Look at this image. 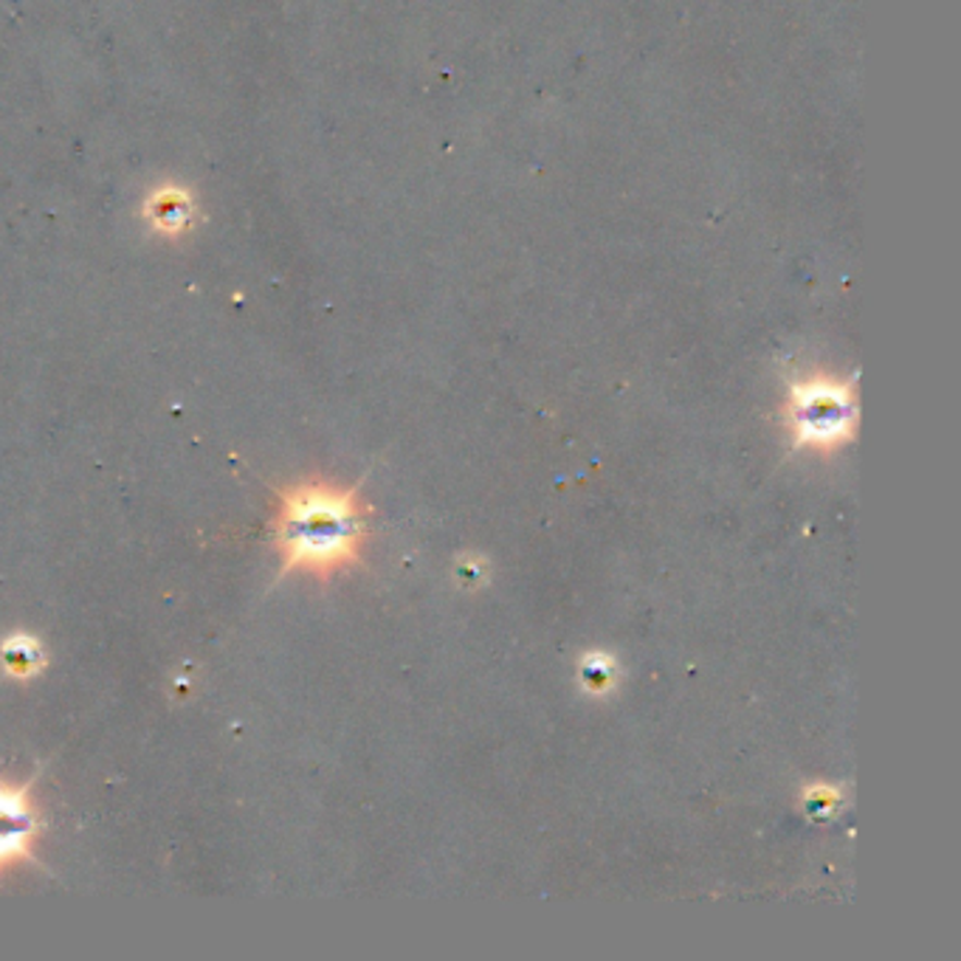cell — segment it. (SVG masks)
Listing matches in <instances>:
<instances>
[{
    "label": "cell",
    "instance_id": "cell-2",
    "mask_svg": "<svg viewBox=\"0 0 961 961\" xmlns=\"http://www.w3.org/2000/svg\"><path fill=\"white\" fill-rule=\"evenodd\" d=\"M792 448L835 454L858 438V392L852 381L815 372L792 381L781 406Z\"/></svg>",
    "mask_w": 961,
    "mask_h": 961
},
{
    "label": "cell",
    "instance_id": "cell-6",
    "mask_svg": "<svg viewBox=\"0 0 961 961\" xmlns=\"http://www.w3.org/2000/svg\"><path fill=\"white\" fill-rule=\"evenodd\" d=\"M578 668H581V686H584L587 694L604 697L618 686V663L609 652L592 649L581 657Z\"/></svg>",
    "mask_w": 961,
    "mask_h": 961
},
{
    "label": "cell",
    "instance_id": "cell-3",
    "mask_svg": "<svg viewBox=\"0 0 961 961\" xmlns=\"http://www.w3.org/2000/svg\"><path fill=\"white\" fill-rule=\"evenodd\" d=\"M40 776L12 784L0 778V879L21 865H37L35 846L42 831L40 806H37L35 781Z\"/></svg>",
    "mask_w": 961,
    "mask_h": 961
},
{
    "label": "cell",
    "instance_id": "cell-1",
    "mask_svg": "<svg viewBox=\"0 0 961 961\" xmlns=\"http://www.w3.org/2000/svg\"><path fill=\"white\" fill-rule=\"evenodd\" d=\"M372 510L361 496V482L338 485L324 477L276 488L271 535L280 553V578L294 572L328 578L365 562Z\"/></svg>",
    "mask_w": 961,
    "mask_h": 961
},
{
    "label": "cell",
    "instance_id": "cell-5",
    "mask_svg": "<svg viewBox=\"0 0 961 961\" xmlns=\"http://www.w3.org/2000/svg\"><path fill=\"white\" fill-rule=\"evenodd\" d=\"M145 214L159 232H184L189 226V220H193V200H189V195L184 189L164 186V189H159V193L147 200Z\"/></svg>",
    "mask_w": 961,
    "mask_h": 961
},
{
    "label": "cell",
    "instance_id": "cell-7",
    "mask_svg": "<svg viewBox=\"0 0 961 961\" xmlns=\"http://www.w3.org/2000/svg\"><path fill=\"white\" fill-rule=\"evenodd\" d=\"M840 803H843V787H838V784L817 781L810 784L806 792H803V806H806L812 821H829L840 810Z\"/></svg>",
    "mask_w": 961,
    "mask_h": 961
},
{
    "label": "cell",
    "instance_id": "cell-4",
    "mask_svg": "<svg viewBox=\"0 0 961 961\" xmlns=\"http://www.w3.org/2000/svg\"><path fill=\"white\" fill-rule=\"evenodd\" d=\"M49 657L40 640L28 632H12L0 640V668L12 680H35Z\"/></svg>",
    "mask_w": 961,
    "mask_h": 961
},
{
    "label": "cell",
    "instance_id": "cell-8",
    "mask_svg": "<svg viewBox=\"0 0 961 961\" xmlns=\"http://www.w3.org/2000/svg\"><path fill=\"white\" fill-rule=\"evenodd\" d=\"M488 576H491V567L477 553H466V556L457 558V578H460V584L468 587V590L485 584Z\"/></svg>",
    "mask_w": 961,
    "mask_h": 961
}]
</instances>
